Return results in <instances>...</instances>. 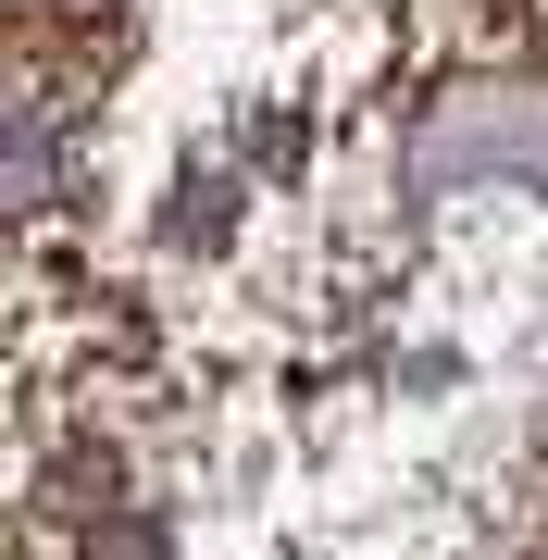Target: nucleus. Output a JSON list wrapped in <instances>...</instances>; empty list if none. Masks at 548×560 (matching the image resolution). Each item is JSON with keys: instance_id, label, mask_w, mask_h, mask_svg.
<instances>
[{"instance_id": "f257e3e1", "label": "nucleus", "mask_w": 548, "mask_h": 560, "mask_svg": "<svg viewBox=\"0 0 548 560\" xmlns=\"http://www.w3.org/2000/svg\"><path fill=\"white\" fill-rule=\"evenodd\" d=\"M13 50H25V101H88L125 62V0H13Z\"/></svg>"}]
</instances>
